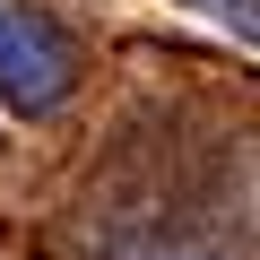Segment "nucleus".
I'll return each instance as SVG.
<instances>
[{
  "label": "nucleus",
  "mask_w": 260,
  "mask_h": 260,
  "mask_svg": "<svg viewBox=\"0 0 260 260\" xmlns=\"http://www.w3.org/2000/svg\"><path fill=\"white\" fill-rule=\"evenodd\" d=\"M182 9H200V18H217L225 35H243V44H260V0H182Z\"/></svg>",
  "instance_id": "nucleus-3"
},
{
  "label": "nucleus",
  "mask_w": 260,
  "mask_h": 260,
  "mask_svg": "<svg viewBox=\"0 0 260 260\" xmlns=\"http://www.w3.org/2000/svg\"><path fill=\"white\" fill-rule=\"evenodd\" d=\"M78 35L52 18V9H35V0H0V104L9 113H61L70 104V87H78Z\"/></svg>",
  "instance_id": "nucleus-2"
},
{
  "label": "nucleus",
  "mask_w": 260,
  "mask_h": 260,
  "mask_svg": "<svg viewBox=\"0 0 260 260\" xmlns=\"http://www.w3.org/2000/svg\"><path fill=\"white\" fill-rule=\"evenodd\" d=\"M234 130L165 139L139 130L78 191V260H260V191H243Z\"/></svg>",
  "instance_id": "nucleus-1"
}]
</instances>
